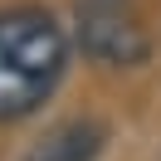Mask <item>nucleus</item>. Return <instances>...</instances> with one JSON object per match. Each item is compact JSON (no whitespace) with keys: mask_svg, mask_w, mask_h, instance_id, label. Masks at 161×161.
<instances>
[{"mask_svg":"<svg viewBox=\"0 0 161 161\" xmlns=\"http://www.w3.org/2000/svg\"><path fill=\"white\" fill-rule=\"evenodd\" d=\"M73 39L93 64H147L151 39L137 20V0H73Z\"/></svg>","mask_w":161,"mask_h":161,"instance_id":"nucleus-2","label":"nucleus"},{"mask_svg":"<svg viewBox=\"0 0 161 161\" xmlns=\"http://www.w3.org/2000/svg\"><path fill=\"white\" fill-rule=\"evenodd\" d=\"M69 73V34L39 5L0 15V122H20L54 98Z\"/></svg>","mask_w":161,"mask_h":161,"instance_id":"nucleus-1","label":"nucleus"},{"mask_svg":"<svg viewBox=\"0 0 161 161\" xmlns=\"http://www.w3.org/2000/svg\"><path fill=\"white\" fill-rule=\"evenodd\" d=\"M103 151H108V127L98 117H69L44 132L25 151V161H103Z\"/></svg>","mask_w":161,"mask_h":161,"instance_id":"nucleus-3","label":"nucleus"}]
</instances>
